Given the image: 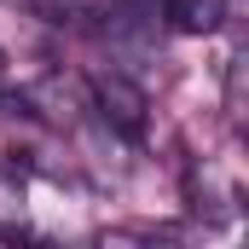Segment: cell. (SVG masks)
I'll list each match as a JSON object with an SVG mask.
<instances>
[{
    "label": "cell",
    "mask_w": 249,
    "mask_h": 249,
    "mask_svg": "<svg viewBox=\"0 0 249 249\" xmlns=\"http://www.w3.org/2000/svg\"><path fill=\"white\" fill-rule=\"evenodd\" d=\"M93 99H99V110H105L110 127H122L133 139L145 133V110H151V105H145V93H139L127 75H99V81H93Z\"/></svg>",
    "instance_id": "6da1fadb"
},
{
    "label": "cell",
    "mask_w": 249,
    "mask_h": 249,
    "mask_svg": "<svg viewBox=\"0 0 249 249\" xmlns=\"http://www.w3.org/2000/svg\"><path fill=\"white\" fill-rule=\"evenodd\" d=\"M162 18L180 35H209L220 29V0H162Z\"/></svg>",
    "instance_id": "7a4b0ae2"
},
{
    "label": "cell",
    "mask_w": 249,
    "mask_h": 249,
    "mask_svg": "<svg viewBox=\"0 0 249 249\" xmlns=\"http://www.w3.org/2000/svg\"><path fill=\"white\" fill-rule=\"evenodd\" d=\"M0 81H6V53H0Z\"/></svg>",
    "instance_id": "3957f363"
}]
</instances>
